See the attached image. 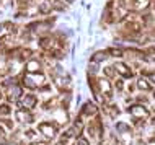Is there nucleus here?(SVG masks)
<instances>
[{
    "mask_svg": "<svg viewBox=\"0 0 155 145\" xmlns=\"http://www.w3.org/2000/svg\"><path fill=\"white\" fill-rule=\"evenodd\" d=\"M46 83V77L43 73H26L23 77V85L26 86L28 90H41V86H44Z\"/></svg>",
    "mask_w": 155,
    "mask_h": 145,
    "instance_id": "f257e3e1",
    "label": "nucleus"
},
{
    "mask_svg": "<svg viewBox=\"0 0 155 145\" xmlns=\"http://www.w3.org/2000/svg\"><path fill=\"white\" fill-rule=\"evenodd\" d=\"M38 130L41 132V135L46 140H52L54 137H57L59 130H57V124L54 122H39L38 124Z\"/></svg>",
    "mask_w": 155,
    "mask_h": 145,
    "instance_id": "f03ea898",
    "label": "nucleus"
},
{
    "mask_svg": "<svg viewBox=\"0 0 155 145\" xmlns=\"http://www.w3.org/2000/svg\"><path fill=\"white\" fill-rule=\"evenodd\" d=\"M15 118L18 122L21 124H31L33 121H35V116L31 114L30 109H26V108H20V109L15 111Z\"/></svg>",
    "mask_w": 155,
    "mask_h": 145,
    "instance_id": "7ed1b4c3",
    "label": "nucleus"
},
{
    "mask_svg": "<svg viewBox=\"0 0 155 145\" xmlns=\"http://www.w3.org/2000/svg\"><path fill=\"white\" fill-rule=\"evenodd\" d=\"M21 95H23V88L20 85H10V88L7 90V98H8V101L10 103H13V101H18L20 98H21Z\"/></svg>",
    "mask_w": 155,
    "mask_h": 145,
    "instance_id": "20e7f679",
    "label": "nucleus"
},
{
    "mask_svg": "<svg viewBox=\"0 0 155 145\" xmlns=\"http://www.w3.org/2000/svg\"><path fill=\"white\" fill-rule=\"evenodd\" d=\"M96 85H98V92H101V95L104 98L110 99L113 96V90H111V83L106 80V78H100L98 82H96Z\"/></svg>",
    "mask_w": 155,
    "mask_h": 145,
    "instance_id": "39448f33",
    "label": "nucleus"
},
{
    "mask_svg": "<svg viewBox=\"0 0 155 145\" xmlns=\"http://www.w3.org/2000/svg\"><path fill=\"white\" fill-rule=\"evenodd\" d=\"M129 113H131L136 119H145V118H149V111L145 109V106H142V105H132V106H129Z\"/></svg>",
    "mask_w": 155,
    "mask_h": 145,
    "instance_id": "423d86ee",
    "label": "nucleus"
},
{
    "mask_svg": "<svg viewBox=\"0 0 155 145\" xmlns=\"http://www.w3.org/2000/svg\"><path fill=\"white\" fill-rule=\"evenodd\" d=\"M96 114H98V106L91 101H87L80 109V116H85V118H93Z\"/></svg>",
    "mask_w": 155,
    "mask_h": 145,
    "instance_id": "0eeeda50",
    "label": "nucleus"
},
{
    "mask_svg": "<svg viewBox=\"0 0 155 145\" xmlns=\"http://www.w3.org/2000/svg\"><path fill=\"white\" fill-rule=\"evenodd\" d=\"M113 67H114V72H118L123 78H131L132 77V70L129 69L126 64H123V62H116Z\"/></svg>",
    "mask_w": 155,
    "mask_h": 145,
    "instance_id": "6e6552de",
    "label": "nucleus"
},
{
    "mask_svg": "<svg viewBox=\"0 0 155 145\" xmlns=\"http://www.w3.org/2000/svg\"><path fill=\"white\" fill-rule=\"evenodd\" d=\"M116 130L119 132V135L123 137V140H124V143H129V139H127V135L131 134V127L127 126L126 122H118L116 124Z\"/></svg>",
    "mask_w": 155,
    "mask_h": 145,
    "instance_id": "1a4fd4ad",
    "label": "nucleus"
},
{
    "mask_svg": "<svg viewBox=\"0 0 155 145\" xmlns=\"http://www.w3.org/2000/svg\"><path fill=\"white\" fill-rule=\"evenodd\" d=\"M25 69H26V73H39L41 69H43V65H41L39 60L31 59V60H26V65H25Z\"/></svg>",
    "mask_w": 155,
    "mask_h": 145,
    "instance_id": "9d476101",
    "label": "nucleus"
},
{
    "mask_svg": "<svg viewBox=\"0 0 155 145\" xmlns=\"http://www.w3.org/2000/svg\"><path fill=\"white\" fill-rule=\"evenodd\" d=\"M38 106V98L35 96V95H26L23 99V108H26V109H35V108Z\"/></svg>",
    "mask_w": 155,
    "mask_h": 145,
    "instance_id": "9b49d317",
    "label": "nucleus"
},
{
    "mask_svg": "<svg viewBox=\"0 0 155 145\" xmlns=\"http://www.w3.org/2000/svg\"><path fill=\"white\" fill-rule=\"evenodd\" d=\"M16 31V28L12 26V23H3V24H0V39L2 38H7L10 33H13Z\"/></svg>",
    "mask_w": 155,
    "mask_h": 145,
    "instance_id": "f8f14e48",
    "label": "nucleus"
},
{
    "mask_svg": "<svg viewBox=\"0 0 155 145\" xmlns=\"http://www.w3.org/2000/svg\"><path fill=\"white\" fill-rule=\"evenodd\" d=\"M108 57H110V54L106 51H98V52H93V56H91V62H95V64H100V62L106 60Z\"/></svg>",
    "mask_w": 155,
    "mask_h": 145,
    "instance_id": "ddd939ff",
    "label": "nucleus"
},
{
    "mask_svg": "<svg viewBox=\"0 0 155 145\" xmlns=\"http://www.w3.org/2000/svg\"><path fill=\"white\" fill-rule=\"evenodd\" d=\"M54 44H56V39L54 38H49V36H46V38H41L39 39V46L43 49H51Z\"/></svg>",
    "mask_w": 155,
    "mask_h": 145,
    "instance_id": "4468645a",
    "label": "nucleus"
},
{
    "mask_svg": "<svg viewBox=\"0 0 155 145\" xmlns=\"http://www.w3.org/2000/svg\"><path fill=\"white\" fill-rule=\"evenodd\" d=\"M39 13H44V15H48V13H51V10H52V5H51V0H43L41 2V5H39Z\"/></svg>",
    "mask_w": 155,
    "mask_h": 145,
    "instance_id": "2eb2a0df",
    "label": "nucleus"
},
{
    "mask_svg": "<svg viewBox=\"0 0 155 145\" xmlns=\"http://www.w3.org/2000/svg\"><path fill=\"white\" fill-rule=\"evenodd\" d=\"M31 54H33L31 49H20L18 54H16V59L18 60H28L31 57Z\"/></svg>",
    "mask_w": 155,
    "mask_h": 145,
    "instance_id": "dca6fc26",
    "label": "nucleus"
},
{
    "mask_svg": "<svg viewBox=\"0 0 155 145\" xmlns=\"http://www.w3.org/2000/svg\"><path fill=\"white\" fill-rule=\"evenodd\" d=\"M51 5H52V10H57V11H64L67 8V3L64 0H51Z\"/></svg>",
    "mask_w": 155,
    "mask_h": 145,
    "instance_id": "f3484780",
    "label": "nucleus"
},
{
    "mask_svg": "<svg viewBox=\"0 0 155 145\" xmlns=\"http://www.w3.org/2000/svg\"><path fill=\"white\" fill-rule=\"evenodd\" d=\"M149 3H150V0H134L132 7H134V10H144Z\"/></svg>",
    "mask_w": 155,
    "mask_h": 145,
    "instance_id": "a211bd4d",
    "label": "nucleus"
},
{
    "mask_svg": "<svg viewBox=\"0 0 155 145\" xmlns=\"http://www.w3.org/2000/svg\"><path fill=\"white\" fill-rule=\"evenodd\" d=\"M137 86H139L142 92H149L150 90V83L145 80V78H139V80H137Z\"/></svg>",
    "mask_w": 155,
    "mask_h": 145,
    "instance_id": "6ab92c4d",
    "label": "nucleus"
},
{
    "mask_svg": "<svg viewBox=\"0 0 155 145\" xmlns=\"http://www.w3.org/2000/svg\"><path fill=\"white\" fill-rule=\"evenodd\" d=\"M12 114V108L10 105H0V116L2 118H7V116Z\"/></svg>",
    "mask_w": 155,
    "mask_h": 145,
    "instance_id": "aec40b11",
    "label": "nucleus"
},
{
    "mask_svg": "<svg viewBox=\"0 0 155 145\" xmlns=\"http://www.w3.org/2000/svg\"><path fill=\"white\" fill-rule=\"evenodd\" d=\"M23 135H25V139H28V140H31V142H33V140L36 139L38 132H36L35 129H26V130L23 132Z\"/></svg>",
    "mask_w": 155,
    "mask_h": 145,
    "instance_id": "412c9836",
    "label": "nucleus"
},
{
    "mask_svg": "<svg viewBox=\"0 0 155 145\" xmlns=\"http://www.w3.org/2000/svg\"><path fill=\"white\" fill-rule=\"evenodd\" d=\"M51 56H52V57H56V59H62V57H64L65 54L62 52L61 49H51Z\"/></svg>",
    "mask_w": 155,
    "mask_h": 145,
    "instance_id": "4be33fe9",
    "label": "nucleus"
},
{
    "mask_svg": "<svg viewBox=\"0 0 155 145\" xmlns=\"http://www.w3.org/2000/svg\"><path fill=\"white\" fill-rule=\"evenodd\" d=\"M75 145H90V142H88L85 137H78V139H77V143H75Z\"/></svg>",
    "mask_w": 155,
    "mask_h": 145,
    "instance_id": "5701e85b",
    "label": "nucleus"
},
{
    "mask_svg": "<svg viewBox=\"0 0 155 145\" xmlns=\"http://www.w3.org/2000/svg\"><path fill=\"white\" fill-rule=\"evenodd\" d=\"M110 52H111V56H114V57H118V56L121 57V56H123V51H119V49H111Z\"/></svg>",
    "mask_w": 155,
    "mask_h": 145,
    "instance_id": "b1692460",
    "label": "nucleus"
},
{
    "mask_svg": "<svg viewBox=\"0 0 155 145\" xmlns=\"http://www.w3.org/2000/svg\"><path fill=\"white\" fill-rule=\"evenodd\" d=\"M90 73H96V72H98V65H96L95 64V62H91V65H90Z\"/></svg>",
    "mask_w": 155,
    "mask_h": 145,
    "instance_id": "393cba45",
    "label": "nucleus"
},
{
    "mask_svg": "<svg viewBox=\"0 0 155 145\" xmlns=\"http://www.w3.org/2000/svg\"><path fill=\"white\" fill-rule=\"evenodd\" d=\"M0 145H8V139H7V135H2V134H0Z\"/></svg>",
    "mask_w": 155,
    "mask_h": 145,
    "instance_id": "a878e982",
    "label": "nucleus"
},
{
    "mask_svg": "<svg viewBox=\"0 0 155 145\" xmlns=\"http://www.w3.org/2000/svg\"><path fill=\"white\" fill-rule=\"evenodd\" d=\"M104 73H106V75H110V77H113V73H114V67H110V69H104Z\"/></svg>",
    "mask_w": 155,
    "mask_h": 145,
    "instance_id": "bb28decb",
    "label": "nucleus"
},
{
    "mask_svg": "<svg viewBox=\"0 0 155 145\" xmlns=\"http://www.w3.org/2000/svg\"><path fill=\"white\" fill-rule=\"evenodd\" d=\"M116 88H118V90H123V82L118 80V83H116Z\"/></svg>",
    "mask_w": 155,
    "mask_h": 145,
    "instance_id": "cd10ccee",
    "label": "nucleus"
},
{
    "mask_svg": "<svg viewBox=\"0 0 155 145\" xmlns=\"http://www.w3.org/2000/svg\"><path fill=\"white\" fill-rule=\"evenodd\" d=\"M64 2H65V3H74L75 0H64Z\"/></svg>",
    "mask_w": 155,
    "mask_h": 145,
    "instance_id": "c85d7f7f",
    "label": "nucleus"
},
{
    "mask_svg": "<svg viewBox=\"0 0 155 145\" xmlns=\"http://www.w3.org/2000/svg\"><path fill=\"white\" fill-rule=\"evenodd\" d=\"M150 78H152V82H155V73H152V75H150Z\"/></svg>",
    "mask_w": 155,
    "mask_h": 145,
    "instance_id": "c756f323",
    "label": "nucleus"
},
{
    "mask_svg": "<svg viewBox=\"0 0 155 145\" xmlns=\"http://www.w3.org/2000/svg\"><path fill=\"white\" fill-rule=\"evenodd\" d=\"M152 124H153V126H155V119H153V121H152Z\"/></svg>",
    "mask_w": 155,
    "mask_h": 145,
    "instance_id": "7c9ffc66",
    "label": "nucleus"
},
{
    "mask_svg": "<svg viewBox=\"0 0 155 145\" xmlns=\"http://www.w3.org/2000/svg\"><path fill=\"white\" fill-rule=\"evenodd\" d=\"M0 99H2V92H0Z\"/></svg>",
    "mask_w": 155,
    "mask_h": 145,
    "instance_id": "2f4dec72",
    "label": "nucleus"
},
{
    "mask_svg": "<svg viewBox=\"0 0 155 145\" xmlns=\"http://www.w3.org/2000/svg\"><path fill=\"white\" fill-rule=\"evenodd\" d=\"M153 95H155V93H153Z\"/></svg>",
    "mask_w": 155,
    "mask_h": 145,
    "instance_id": "473e14b6",
    "label": "nucleus"
}]
</instances>
